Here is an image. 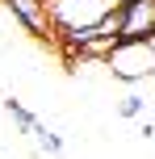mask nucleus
I'll list each match as a JSON object with an SVG mask.
<instances>
[{
    "label": "nucleus",
    "mask_w": 155,
    "mask_h": 159,
    "mask_svg": "<svg viewBox=\"0 0 155 159\" xmlns=\"http://www.w3.org/2000/svg\"><path fill=\"white\" fill-rule=\"evenodd\" d=\"M4 8L34 34V38H50L55 34V17H50V0H4Z\"/></svg>",
    "instance_id": "nucleus-3"
},
{
    "label": "nucleus",
    "mask_w": 155,
    "mask_h": 159,
    "mask_svg": "<svg viewBox=\"0 0 155 159\" xmlns=\"http://www.w3.org/2000/svg\"><path fill=\"white\" fill-rule=\"evenodd\" d=\"M117 13H122L117 42H155V0H130Z\"/></svg>",
    "instance_id": "nucleus-2"
},
{
    "label": "nucleus",
    "mask_w": 155,
    "mask_h": 159,
    "mask_svg": "<svg viewBox=\"0 0 155 159\" xmlns=\"http://www.w3.org/2000/svg\"><path fill=\"white\" fill-rule=\"evenodd\" d=\"M109 71L117 80H143L155 75V42H113V50L105 55Z\"/></svg>",
    "instance_id": "nucleus-1"
},
{
    "label": "nucleus",
    "mask_w": 155,
    "mask_h": 159,
    "mask_svg": "<svg viewBox=\"0 0 155 159\" xmlns=\"http://www.w3.org/2000/svg\"><path fill=\"white\" fill-rule=\"evenodd\" d=\"M117 113H122V117H139V113H143V96H134V92H130L122 105H117Z\"/></svg>",
    "instance_id": "nucleus-6"
},
{
    "label": "nucleus",
    "mask_w": 155,
    "mask_h": 159,
    "mask_svg": "<svg viewBox=\"0 0 155 159\" xmlns=\"http://www.w3.org/2000/svg\"><path fill=\"white\" fill-rule=\"evenodd\" d=\"M34 134H38V147H42V151H46V155H59V151H63V138H59L55 130H46V126H42V121H38V126H34Z\"/></svg>",
    "instance_id": "nucleus-5"
},
{
    "label": "nucleus",
    "mask_w": 155,
    "mask_h": 159,
    "mask_svg": "<svg viewBox=\"0 0 155 159\" xmlns=\"http://www.w3.org/2000/svg\"><path fill=\"white\" fill-rule=\"evenodd\" d=\"M109 4H113V8H122V4H130V0H109Z\"/></svg>",
    "instance_id": "nucleus-7"
},
{
    "label": "nucleus",
    "mask_w": 155,
    "mask_h": 159,
    "mask_svg": "<svg viewBox=\"0 0 155 159\" xmlns=\"http://www.w3.org/2000/svg\"><path fill=\"white\" fill-rule=\"evenodd\" d=\"M4 109H8V117L17 121V130H30V134H34V126H38V117H34V113L25 109L21 101H13V96H8V101H4Z\"/></svg>",
    "instance_id": "nucleus-4"
}]
</instances>
